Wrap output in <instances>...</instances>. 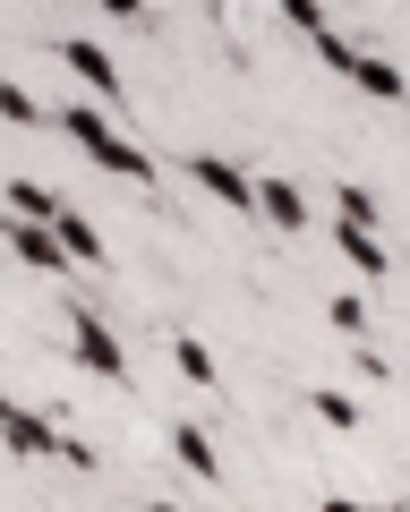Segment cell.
<instances>
[{
  "label": "cell",
  "mask_w": 410,
  "mask_h": 512,
  "mask_svg": "<svg viewBox=\"0 0 410 512\" xmlns=\"http://www.w3.org/2000/svg\"><path fill=\"white\" fill-rule=\"evenodd\" d=\"M60 137H69V146L86 154L94 171H112V180H129L137 197H154V154H146V146H129V137H120V128L103 120L94 103H60Z\"/></svg>",
  "instance_id": "obj_1"
},
{
  "label": "cell",
  "mask_w": 410,
  "mask_h": 512,
  "mask_svg": "<svg viewBox=\"0 0 410 512\" xmlns=\"http://www.w3.org/2000/svg\"><path fill=\"white\" fill-rule=\"evenodd\" d=\"M0 436H9V453H26V461H69V470H94V444H77L69 427L35 419V410L9 402V393H0Z\"/></svg>",
  "instance_id": "obj_2"
},
{
  "label": "cell",
  "mask_w": 410,
  "mask_h": 512,
  "mask_svg": "<svg viewBox=\"0 0 410 512\" xmlns=\"http://www.w3.org/2000/svg\"><path fill=\"white\" fill-rule=\"evenodd\" d=\"M69 359L86 367V376H103V384H129V350H120L112 325H103V316H86V308L69 316Z\"/></svg>",
  "instance_id": "obj_3"
},
{
  "label": "cell",
  "mask_w": 410,
  "mask_h": 512,
  "mask_svg": "<svg viewBox=\"0 0 410 512\" xmlns=\"http://www.w3.org/2000/svg\"><path fill=\"white\" fill-rule=\"evenodd\" d=\"M0 239H9V248H18L26 265H35V274H69V265H77V256L60 248V231H52V222L18 214V205H0Z\"/></svg>",
  "instance_id": "obj_4"
},
{
  "label": "cell",
  "mask_w": 410,
  "mask_h": 512,
  "mask_svg": "<svg viewBox=\"0 0 410 512\" xmlns=\"http://www.w3.org/2000/svg\"><path fill=\"white\" fill-rule=\"evenodd\" d=\"M60 69H69V77H77L86 94H103V103H120V94H129V77H120V60L103 52V43H86V35H69V43H60Z\"/></svg>",
  "instance_id": "obj_5"
},
{
  "label": "cell",
  "mask_w": 410,
  "mask_h": 512,
  "mask_svg": "<svg viewBox=\"0 0 410 512\" xmlns=\"http://www.w3.org/2000/svg\"><path fill=\"white\" fill-rule=\"evenodd\" d=\"M188 180L214 205H231V214H257V180H248L240 163H223V154H188Z\"/></svg>",
  "instance_id": "obj_6"
},
{
  "label": "cell",
  "mask_w": 410,
  "mask_h": 512,
  "mask_svg": "<svg viewBox=\"0 0 410 512\" xmlns=\"http://www.w3.org/2000/svg\"><path fill=\"white\" fill-rule=\"evenodd\" d=\"M342 86H359V94H368V103H410V77L393 69V60L359 52V43H351V60H342Z\"/></svg>",
  "instance_id": "obj_7"
},
{
  "label": "cell",
  "mask_w": 410,
  "mask_h": 512,
  "mask_svg": "<svg viewBox=\"0 0 410 512\" xmlns=\"http://www.w3.org/2000/svg\"><path fill=\"white\" fill-rule=\"evenodd\" d=\"M334 256L351 265L359 282H376V274H385V231H368V222H342V214H334Z\"/></svg>",
  "instance_id": "obj_8"
},
{
  "label": "cell",
  "mask_w": 410,
  "mask_h": 512,
  "mask_svg": "<svg viewBox=\"0 0 410 512\" xmlns=\"http://www.w3.org/2000/svg\"><path fill=\"white\" fill-rule=\"evenodd\" d=\"M171 461H180L188 478H223V453H214V436H205L197 419H180V427H171Z\"/></svg>",
  "instance_id": "obj_9"
},
{
  "label": "cell",
  "mask_w": 410,
  "mask_h": 512,
  "mask_svg": "<svg viewBox=\"0 0 410 512\" xmlns=\"http://www.w3.org/2000/svg\"><path fill=\"white\" fill-rule=\"evenodd\" d=\"M257 214L274 222V231H308V197H299V180H257Z\"/></svg>",
  "instance_id": "obj_10"
},
{
  "label": "cell",
  "mask_w": 410,
  "mask_h": 512,
  "mask_svg": "<svg viewBox=\"0 0 410 512\" xmlns=\"http://www.w3.org/2000/svg\"><path fill=\"white\" fill-rule=\"evenodd\" d=\"M52 231H60V248H69L77 265H103V231H94V222L77 214L69 197H60V214H52Z\"/></svg>",
  "instance_id": "obj_11"
},
{
  "label": "cell",
  "mask_w": 410,
  "mask_h": 512,
  "mask_svg": "<svg viewBox=\"0 0 410 512\" xmlns=\"http://www.w3.org/2000/svg\"><path fill=\"white\" fill-rule=\"evenodd\" d=\"M171 367H180L188 384H205V393H214V384H223V367H214V350H205L197 333H171Z\"/></svg>",
  "instance_id": "obj_12"
},
{
  "label": "cell",
  "mask_w": 410,
  "mask_h": 512,
  "mask_svg": "<svg viewBox=\"0 0 410 512\" xmlns=\"http://www.w3.org/2000/svg\"><path fill=\"white\" fill-rule=\"evenodd\" d=\"M308 410H317V427H334V436H351V427H359V402L342 393V384H308Z\"/></svg>",
  "instance_id": "obj_13"
},
{
  "label": "cell",
  "mask_w": 410,
  "mask_h": 512,
  "mask_svg": "<svg viewBox=\"0 0 410 512\" xmlns=\"http://www.w3.org/2000/svg\"><path fill=\"white\" fill-rule=\"evenodd\" d=\"M334 205H342V222H368V231H385V197H376V188L342 180V188H334Z\"/></svg>",
  "instance_id": "obj_14"
},
{
  "label": "cell",
  "mask_w": 410,
  "mask_h": 512,
  "mask_svg": "<svg viewBox=\"0 0 410 512\" xmlns=\"http://www.w3.org/2000/svg\"><path fill=\"white\" fill-rule=\"evenodd\" d=\"M325 325L351 333V342H368V299H359V291H334V299H325Z\"/></svg>",
  "instance_id": "obj_15"
},
{
  "label": "cell",
  "mask_w": 410,
  "mask_h": 512,
  "mask_svg": "<svg viewBox=\"0 0 410 512\" xmlns=\"http://www.w3.org/2000/svg\"><path fill=\"white\" fill-rule=\"evenodd\" d=\"M0 205H18V214H35V222H52V214H60V197H52L43 180H9V188H0Z\"/></svg>",
  "instance_id": "obj_16"
},
{
  "label": "cell",
  "mask_w": 410,
  "mask_h": 512,
  "mask_svg": "<svg viewBox=\"0 0 410 512\" xmlns=\"http://www.w3.org/2000/svg\"><path fill=\"white\" fill-rule=\"evenodd\" d=\"M0 120H9V128H35V120H43V103H35L26 86H9V77H0Z\"/></svg>",
  "instance_id": "obj_17"
},
{
  "label": "cell",
  "mask_w": 410,
  "mask_h": 512,
  "mask_svg": "<svg viewBox=\"0 0 410 512\" xmlns=\"http://www.w3.org/2000/svg\"><path fill=\"white\" fill-rule=\"evenodd\" d=\"M274 9H282V26H299V35H317V26H325V0H274Z\"/></svg>",
  "instance_id": "obj_18"
},
{
  "label": "cell",
  "mask_w": 410,
  "mask_h": 512,
  "mask_svg": "<svg viewBox=\"0 0 410 512\" xmlns=\"http://www.w3.org/2000/svg\"><path fill=\"white\" fill-rule=\"evenodd\" d=\"M94 9H103V18H120V26H137V35L154 26V9H146V0H94Z\"/></svg>",
  "instance_id": "obj_19"
},
{
  "label": "cell",
  "mask_w": 410,
  "mask_h": 512,
  "mask_svg": "<svg viewBox=\"0 0 410 512\" xmlns=\"http://www.w3.org/2000/svg\"><path fill=\"white\" fill-rule=\"evenodd\" d=\"M317 512H376V504H359V495H325Z\"/></svg>",
  "instance_id": "obj_20"
}]
</instances>
